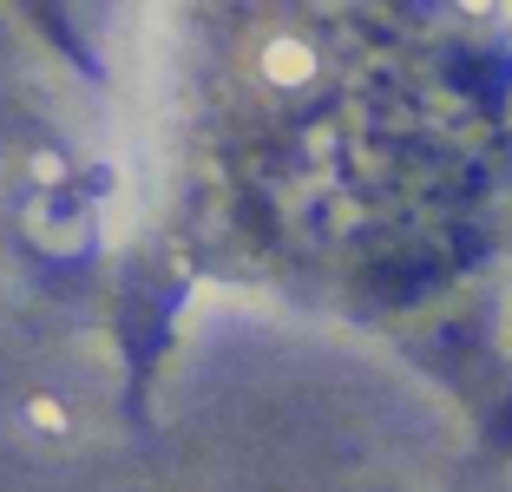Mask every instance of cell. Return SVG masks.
Instances as JSON below:
<instances>
[{
  "instance_id": "1",
  "label": "cell",
  "mask_w": 512,
  "mask_h": 492,
  "mask_svg": "<svg viewBox=\"0 0 512 492\" xmlns=\"http://www.w3.org/2000/svg\"><path fill=\"white\" fill-rule=\"evenodd\" d=\"M493 440H499V447H512V401L499 407V420H493Z\"/></svg>"
}]
</instances>
